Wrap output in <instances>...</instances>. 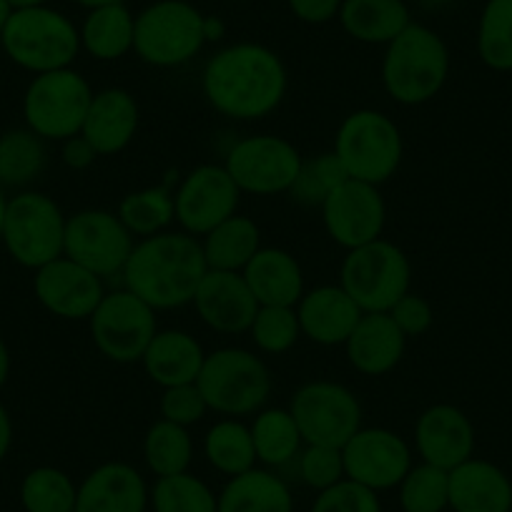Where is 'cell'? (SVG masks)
I'll return each mask as SVG.
<instances>
[{"label": "cell", "mask_w": 512, "mask_h": 512, "mask_svg": "<svg viewBox=\"0 0 512 512\" xmlns=\"http://www.w3.org/2000/svg\"><path fill=\"white\" fill-rule=\"evenodd\" d=\"M344 0H287V8L297 21L307 26H327L337 21Z\"/></svg>", "instance_id": "7dc6e473"}, {"label": "cell", "mask_w": 512, "mask_h": 512, "mask_svg": "<svg viewBox=\"0 0 512 512\" xmlns=\"http://www.w3.org/2000/svg\"><path fill=\"white\" fill-rule=\"evenodd\" d=\"M93 93L96 91L86 81V76L73 66L38 73L23 93L26 128H31L43 141L63 144L71 136L81 134Z\"/></svg>", "instance_id": "30bf717a"}, {"label": "cell", "mask_w": 512, "mask_h": 512, "mask_svg": "<svg viewBox=\"0 0 512 512\" xmlns=\"http://www.w3.org/2000/svg\"><path fill=\"white\" fill-rule=\"evenodd\" d=\"M206 267L214 272H244L246 264L262 249V229L251 216L234 214L201 236Z\"/></svg>", "instance_id": "4dcf8cb0"}, {"label": "cell", "mask_w": 512, "mask_h": 512, "mask_svg": "<svg viewBox=\"0 0 512 512\" xmlns=\"http://www.w3.org/2000/svg\"><path fill=\"white\" fill-rule=\"evenodd\" d=\"M344 179H347V174H344L339 159L334 156V151H327V154L302 161L297 179H294L292 189H289V196L302 206H322L324 199Z\"/></svg>", "instance_id": "b9f144b4"}, {"label": "cell", "mask_w": 512, "mask_h": 512, "mask_svg": "<svg viewBox=\"0 0 512 512\" xmlns=\"http://www.w3.org/2000/svg\"><path fill=\"white\" fill-rule=\"evenodd\" d=\"M387 314H390L392 322L402 329V334L407 339L422 337L435 324V309H432V304L415 292H407Z\"/></svg>", "instance_id": "bcb514c9"}, {"label": "cell", "mask_w": 512, "mask_h": 512, "mask_svg": "<svg viewBox=\"0 0 512 512\" xmlns=\"http://www.w3.org/2000/svg\"><path fill=\"white\" fill-rule=\"evenodd\" d=\"M475 48L490 71H512V0H485L477 18Z\"/></svg>", "instance_id": "8d00e7d4"}, {"label": "cell", "mask_w": 512, "mask_h": 512, "mask_svg": "<svg viewBox=\"0 0 512 512\" xmlns=\"http://www.w3.org/2000/svg\"><path fill=\"white\" fill-rule=\"evenodd\" d=\"M76 497L78 485L61 467H33L21 482V505L26 512H76Z\"/></svg>", "instance_id": "74e56055"}, {"label": "cell", "mask_w": 512, "mask_h": 512, "mask_svg": "<svg viewBox=\"0 0 512 512\" xmlns=\"http://www.w3.org/2000/svg\"><path fill=\"white\" fill-rule=\"evenodd\" d=\"M48 0H11L13 8H28V6H46Z\"/></svg>", "instance_id": "9f6ffc18"}, {"label": "cell", "mask_w": 512, "mask_h": 512, "mask_svg": "<svg viewBox=\"0 0 512 512\" xmlns=\"http://www.w3.org/2000/svg\"><path fill=\"white\" fill-rule=\"evenodd\" d=\"M136 236L123 226L116 211L83 209L68 216L63 256L101 279L121 277Z\"/></svg>", "instance_id": "5bb4252c"}, {"label": "cell", "mask_w": 512, "mask_h": 512, "mask_svg": "<svg viewBox=\"0 0 512 512\" xmlns=\"http://www.w3.org/2000/svg\"><path fill=\"white\" fill-rule=\"evenodd\" d=\"M33 294L48 314L66 322H88L101 304L106 287L103 279L71 262L68 256H58L46 267L36 269Z\"/></svg>", "instance_id": "ac0fdd59"}, {"label": "cell", "mask_w": 512, "mask_h": 512, "mask_svg": "<svg viewBox=\"0 0 512 512\" xmlns=\"http://www.w3.org/2000/svg\"><path fill=\"white\" fill-rule=\"evenodd\" d=\"M324 231L344 251L379 239L387 224V204L379 186L344 179L319 206Z\"/></svg>", "instance_id": "e0dca14e"}, {"label": "cell", "mask_w": 512, "mask_h": 512, "mask_svg": "<svg viewBox=\"0 0 512 512\" xmlns=\"http://www.w3.org/2000/svg\"><path fill=\"white\" fill-rule=\"evenodd\" d=\"M139 123L141 111L134 93L111 86L93 93L81 136L96 149L98 156H116L136 139Z\"/></svg>", "instance_id": "7402d4cb"}, {"label": "cell", "mask_w": 512, "mask_h": 512, "mask_svg": "<svg viewBox=\"0 0 512 512\" xmlns=\"http://www.w3.org/2000/svg\"><path fill=\"white\" fill-rule=\"evenodd\" d=\"M309 512H382V502L377 492L352 480H342L329 490L317 492Z\"/></svg>", "instance_id": "f6af8a7d"}, {"label": "cell", "mask_w": 512, "mask_h": 512, "mask_svg": "<svg viewBox=\"0 0 512 512\" xmlns=\"http://www.w3.org/2000/svg\"><path fill=\"white\" fill-rule=\"evenodd\" d=\"M0 46L8 61L38 76L71 68L81 56V33L66 13L48 3L13 8L0 31Z\"/></svg>", "instance_id": "277c9868"}, {"label": "cell", "mask_w": 512, "mask_h": 512, "mask_svg": "<svg viewBox=\"0 0 512 512\" xmlns=\"http://www.w3.org/2000/svg\"><path fill=\"white\" fill-rule=\"evenodd\" d=\"M412 284V264L405 251L390 239H374L349 249L339 267V287L352 302L369 312H390Z\"/></svg>", "instance_id": "ba28073f"}, {"label": "cell", "mask_w": 512, "mask_h": 512, "mask_svg": "<svg viewBox=\"0 0 512 512\" xmlns=\"http://www.w3.org/2000/svg\"><path fill=\"white\" fill-rule=\"evenodd\" d=\"M66 221L61 206L43 191H18L6 204L0 244L23 269H41L63 256Z\"/></svg>", "instance_id": "9c48e42d"}, {"label": "cell", "mask_w": 512, "mask_h": 512, "mask_svg": "<svg viewBox=\"0 0 512 512\" xmlns=\"http://www.w3.org/2000/svg\"><path fill=\"white\" fill-rule=\"evenodd\" d=\"M204 457L219 475L226 477L244 475L259 465L249 425L236 417H224L209 427L204 435Z\"/></svg>", "instance_id": "836d02e7"}, {"label": "cell", "mask_w": 512, "mask_h": 512, "mask_svg": "<svg viewBox=\"0 0 512 512\" xmlns=\"http://www.w3.org/2000/svg\"><path fill=\"white\" fill-rule=\"evenodd\" d=\"M219 495L191 472L159 477L151 487V512H216Z\"/></svg>", "instance_id": "f35d334b"}, {"label": "cell", "mask_w": 512, "mask_h": 512, "mask_svg": "<svg viewBox=\"0 0 512 512\" xmlns=\"http://www.w3.org/2000/svg\"><path fill=\"white\" fill-rule=\"evenodd\" d=\"M11 13H13L11 0H0V31H3V26H6L8 18H11Z\"/></svg>", "instance_id": "11a10c76"}, {"label": "cell", "mask_w": 512, "mask_h": 512, "mask_svg": "<svg viewBox=\"0 0 512 512\" xmlns=\"http://www.w3.org/2000/svg\"><path fill=\"white\" fill-rule=\"evenodd\" d=\"M382 88L400 106H422L440 96L450 78V48L435 28L412 21L384 46Z\"/></svg>", "instance_id": "3957f363"}, {"label": "cell", "mask_w": 512, "mask_h": 512, "mask_svg": "<svg viewBox=\"0 0 512 512\" xmlns=\"http://www.w3.org/2000/svg\"><path fill=\"white\" fill-rule=\"evenodd\" d=\"M93 347L116 364H136L159 332L156 309L126 287L103 294L101 304L88 319Z\"/></svg>", "instance_id": "8fae6325"}, {"label": "cell", "mask_w": 512, "mask_h": 512, "mask_svg": "<svg viewBox=\"0 0 512 512\" xmlns=\"http://www.w3.org/2000/svg\"><path fill=\"white\" fill-rule=\"evenodd\" d=\"M452 512H512V480L495 462L470 457L450 470Z\"/></svg>", "instance_id": "484cf974"}, {"label": "cell", "mask_w": 512, "mask_h": 512, "mask_svg": "<svg viewBox=\"0 0 512 512\" xmlns=\"http://www.w3.org/2000/svg\"><path fill=\"white\" fill-rule=\"evenodd\" d=\"M98 154L81 134L71 136L61 144V161L68 166L71 171H86L96 164Z\"/></svg>", "instance_id": "c3c4849f"}, {"label": "cell", "mask_w": 512, "mask_h": 512, "mask_svg": "<svg viewBox=\"0 0 512 512\" xmlns=\"http://www.w3.org/2000/svg\"><path fill=\"white\" fill-rule=\"evenodd\" d=\"M415 450L427 465L455 470L475 457V425L457 405L437 402L417 417Z\"/></svg>", "instance_id": "d6986e66"}, {"label": "cell", "mask_w": 512, "mask_h": 512, "mask_svg": "<svg viewBox=\"0 0 512 512\" xmlns=\"http://www.w3.org/2000/svg\"><path fill=\"white\" fill-rule=\"evenodd\" d=\"M216 512H294V495L277 470L256 465L244 475L229 477Z\"/></svg>", "instance_id": "f1b7e54d"}, {"label": "cell", "mask_w": 512, "mask_h": 512, "mask_svg": "<svg viewBox=\"0 0 512 512\" xmlns=\"http://www.w3.org/2000/svg\"><path fill=\"white\" fill-rule=\"evenodd\" d=\"M116 214L123 226L136 236V241L149 239L161 231H169V226L176 221L174 191L169 186H146V189L131 191L121 199Z\"/></svg>", "instance_id": "e575fe53"}, {"label": "cell", "mask_w": 512, "mask_h": 512, "mask_svg": "<svg viewBox=\"0 0 512 512\" xmlns=\"http://www.w3.org/2000/svg\"><path fill=\"white\" fill-rule=\"evenodd\" d=\"M402 512H445L450 510V472L435 465H412L405 480L397 485Z\"/></svg>", "instance_id": "ab89813d"}, {"label": "cell", "mask_w": 512, "mask_h": 512, "mask_svg": "<svg viewBox=\"0 0 512 512\" xmlns=\"http://www.w3.org/2000/svg\"><path fill=\"white\" fill-rule=\"evenodd\" d=\"M332 151L347 179L382 186L402 166L405 141L400 126L387 113L357 108L339 123Z\"/></svg>", "instance_id": "5b68a950"}, {"label": "cell", "mask_w": 512, "mask_h": 512, "mask_svg": "<svg viewBox=\"0 0 512 512\" xmlns=\"http://www.w3.org/2000/svg\"><path fill=\"white\" fill-rule=\"evenodd\" d=\"M289 73L274 48L239 41L219 48L201 71V93L219 116L262 121L284 103Z\"/></svg>", "instance_id": "6da1fadb"}, {"label": "cell", "mask_w": 512, "mask_h": 512, "mask_svg": "<svg viewBox=\"0 0 512 512\" xmlns=\"http://www.w3.org/2000/svg\"><path fill=\"white\" fill-rule=\"evenodd\" d=\"M254 347L262 354H287L302 339L297 309L294 307H259L249 332Z\"/></svg>", "instance_id": "60d3db41"}, {"label": "cell", "mask_w": 512, "mask_h": 512, "mask_svg": "<svg viewBox=\"0 0 512 512\" xmlns=\"http://www.w3.org/2000/svg\"><path fill=\"white\" fill-rule=\"evenodd\" d=\"M136 16L126 3H113L86 11V18L78 26L81 33V51L93 61L111 63L134 53Z\"/></svg>", "instance_id": "f546056e"}, {"label": "cell", "mask_w": 512, "mask_h": 512, "mask_svg": "<svg viewBox=\"0 0 512 512\" xmlns=\"http://www.w3.org/2000/svg\"><path fill=\"white\" fill-rule=\"evenodd\" d=\"M151 487L134 465L111 460L78 482L76 512H149Z\"/></svg>", "instance_id": "44dd1931"}, {"label": "cell", "mask_w": 512, "mask_h": 512, "mask_svg": "<svg viewBox=\"0 0 512 512\" xmlns=\"http://www.w3.org/2000/svg\"><path fill=\"white\" fill-rule=\"evenodd\" d=\"M304 156L284 136H244L226 151L224 169L241 194L277 196L289 194Z\"/></svg>", "instance_id": "7c38bea8"}, {"label": "cell", "mask_w": 512, "mask_h": 512, "mask_svg": "<svg viewBox=\"0 0 512 512\" xmlns=\"http://www.w3.org/2000/svg\"><path fill=\"white\" fill-rule=\"evenodd\" d=\"M206 13L189 0H154L136 13L134 53L154 68H181L206 46Z\"/></svg>", "instance_id": "52a82bcc"}, {"label": "cell", "mask_w": 512, "mask_h": 512, "mask_svg": "<svg viewBox=\"0 0 512 512\" xmlns=\"http://www.w3.org/2000/svg\"><path fill=\"white\" fill-rule=\"evenodd\" d=\"M407 349V337L392 322L387 312L362 314L357 327L344 342V354L354 372L364 377H382L390 374L402 362Z\"/></svg>", "instance_id": "cb8c5ba5"}, {"label": "cell", "mask_w": 512, "mask_h": 512, "mask_svg": "<svg viewBox=\"0 0 512 512\" xmlns=\"http://www.w3.org/2000/svg\"><path fill=\"white\" fill-rule=\"evenodd\" d=\"M48 166L46 141L31 128H11L0 134V186L26 191Z\"/></svg>", "instance_id": "d6a6232c"}, {"label": "cell", "mask_w": 512, "mask_h": 512, "mask_svg": "<svg viewBox=\"0 0 512 512\" xmlns=\"http://www.w3.org/2000/svg\"><path fill=\"white\" fill-rule=\"evenodd\" d=\"M206 272L209 267L201 239L169 229L136 241L123 267L121 282L156 312H169L194 302Z\"/></svg>", "instance_id": "7a4b0ae2"}, {"label": "cell", "mask_w": 512, "mask_h": 512, "mask_svg": "<svg viewBox=\"0 0 512 512\" xmlns=\"http://www.w3.org/2000/svg\"><path fill=\"white\" fill-rule=\"evenodd\" d=\"M241 191L224 169V164L194 166L174 189L176 221L186 234H209L214 226L239 214Z\"/></svg>", "instance_id": "2e32d148"}, {"label": "cell", "mask_w": 512, "mask_h": 512, "mask_svg": "<svg viewBox=\"0 0 512 512\" xmlns=\"http://www.w3.org/2000/svg\"><path fill=\"white\" fill-rule=\"evenodd\" d=\"M191 304H194L201 322L211 332L219 334H246L256 312H259V302L254 299L241 272H214V269H209L206 277L201 279Z\"/></svg>", "instance_id": "ffe728a7"}, {"label": "cell", "mask_w": 512, "mask_h": 512, "mask_svg": "<svg viewBox=\"0 0 512 512\" xmlns=\"http://www.w3.org/2000/svg\"><path fill=\"white\" fill-rule=\"evenodd\" d=\"M204 359L206 352L194 334L184 329H159L146 347L141 364H144L146 377L166 390V387L196 382Z\"/></svg>", "instance_id": "4316f807"}, {"label": "cell", "mask_w": 512, "mask_h": 512, "mask_svg": "<svg viewBox=\"0 0 512 512\" xmlns=\"http://www.w3.org/2000/svg\"><path fill=\"white\" fill-rule=\"evenodd\" d=\"M161 420H169L181 427H194L209 415V405H206L204 395H201L199 384H179V387H166L161 390L159 400Z\"/></svg>", "instance_id": "ee69618b"}, {"label": "cell", "mask_w": 512, "mask_h": 512, "mask_svg": "<svg viewBox=\"0 0 512 512\" xmlns=\"http://www.w3.org/2000/svg\"><path fill=\"white\" fill-rule=\"evenodd\" d=\"M299 480L314 492H322L334 487L337 482L347 480L344 477V460L342 447L329 445H304L297 460Z\"/></svg>", "instance_id": "7bdbcfd3"}, {"label": "cell", "mask_w": 512, "mask_h": 512, "mask_svg": "<svg viewBox=\"0 0 512 512\" xmlns=\"http://www.w3.org/2000/svg\"><path fill=\"white\" fill-rule=\"evenodd\" d=\"M8 377H11V349L0 339V390L6 387Z\"/></svg>", "instance_id": "816d5d0a"}, {"label": "cell", "mask_w": 512, "mask_h": 512, "mask_svg": "<svg viewBox=\"0 0 512 512\" xmlns=\"http://www.w3.org/2000/svg\"><path fill=\"white\" fill-rule=\"evenodd\" d=\"M304 445L344 447L362 427V405L357 395L332 379L302 384L289 402Z\"/></svg>", "instance_id": "4fadbf2b"}, {"label": "cell", "mask_w": 512, "mask_h": 512, "mask_svg": "<svg viewBox=\"0 0 512 512\" xmlns=\"http://www.w3.org/2000/svg\"><path fill=\"white\" fill-rule=\"evenodd\" d=\"M254 440L256 462L267 470H282L292 465L302 452L304 440L289 407H264L249 425Z\"/></svg>", "instance_id": "1f68e13d"}, {"label": "cell", "mask_w": 512, "mask_h": 512, "mask_svg": "<svg viewBox=\"0 0 512 512\" xmlns=\"http://www.w3.org/2000/svg\"><path fill=\"white\" fill-rule=\"evenodd\" d=\"M6 204H8L6 189L0 186V234H3V216H6Z\"/></svg>", "instance_id": "6f0895ef"}, {"label": "cell", "mask_w": 512, "mask_h": 512, "mask_svg": "<svg viewBox=\"0 0 512 512\" xmlns=\"http://www.w3.org/2000/svg\"><path fill=\"white\" fill-rule=\"evenodd\" d=\"M344 477L372 492L397 490L410 472L412 447L387 427H359L342 447Z\"/></svg>", "instance_id": "9a60e30c"}, {"label": "cell", "mask_w": 512, "mask_h": 512, "mask_svg": "<svg viewBox=\"0 0 512 512\" xmlns=\"http://www.w3.org/2000/svg\"><path fill=\"white\" fill-rule=\"evenodd\" d=\"M196 384L211 412L236 420L264 410L272 397L267 362L241 347H221L206 354Z\"/></svg>", "instance_id": "8992f818"}, {"label": "cell", "mask_w": 512, "mask_h": 512, "mask_svg": "<svg viewBox=\"0 0 512 512\" xmlns=\"http://www.w3.org/2000/svg\"><path fill=\"white\" fill-rule=\"evenodd\" d=\"M422 11H442V8L452 6L455 0H417Z\"/></svg>", "instance_id": "db71d44e"}, {"label": "cell", "mask_w": 512, "mask_h": 512, "mask_svg": "<svg viewBox=\"0 0 512 512\" xmlns=\"http://www.w3.org/2000/svg\"><path fill=\"white\" fill-rule=\"evenodd\" d=\"M294 309H297L302 337L319 347H344L362 317V309L339 284L307 289Z\"/></svg>", "instance_id": "603a6c76"}, {"label": "cell", "mask_w": 512, "mask_h": 512, "mask_svg": "<svg viewBox=\"0 0 512 512\" xmlns=\"http://www.w3.org/2000/svg\"><path fill=\"white\" fill-rule=\"evenodd\" d=\"M191 460H194V437H191L189 427L174 425L169 420H156L146 430L144 462L156 480L189 472Z\"/></svg>", "instance_id": "d590c367"}, {"label": "cell", "mask_w": 512, "mask_h": 512, "mask_svg": "<svg viewBox=\"0 0 512 512\" xmlns=\"http://www.w3.org/2000/svg\"><path fill=\"white\" fill-rule=\"evenodd\" d=\"M339 26L352 41L364 46H387L412 23L405 0H344Z\"/></svg>", "instance_id": "83f0119b"}, {"label": "cell", "mask_w": 512, "mask_h": 512, "mask_svg": "<svg viewBox=\"0 0 512 512\" xmlns=\"http://www.w3.org/2000/svg\"><path fill=\"white\" fill-rule=\"evenodd\" d=\"M73 6L83 8V11H93L101 6H113V3H126V0H71Z\"/></svg>", "instance_id": "f5cc1de1"}, {"label": "cell", "mask_w": 512, "mask_h": 512, "mask_svg": "<svg viewBox=\"0 0 512 512\" xmlns=\"http://www.w3.org/2000/svg\"><path fill=\"white\" fill-rule=\"evenodd\" d=\"M241 274L259 307H297L307 292L299 259L279 246H262Z\"/></svg>", "instance_id": "d4e9b609"}, {"label": "cell", "mask_w": 512, "mask_h": 512, "mask_svg": "<svg viewBox=\"0 0 512 512\" xmlns=\"http://www.w3.org/2000/svg\"><path fill=\"white\" fill-rule=\"evenodd\" d=\"M13 445V420H11V412L6 407L0 405V462L6 460L8 452H11Z\"/></svg>", "instance_id": "681fc988"}, {"label": "cell", "mask_w": 512, "mask_h": 512, "mask_svg": "<svg viewBox=\"0 0 512 512\" xmlns=\"http://www.w3.org/2000/svg\"><path fill=\"white\" fill-rule=\"evenodd\" d=\"M204 36L206 43H216L226 36V26L219 16H206L204 21Z\"/></svg>", "instance_id": "f907efd6"}]
</instances>
